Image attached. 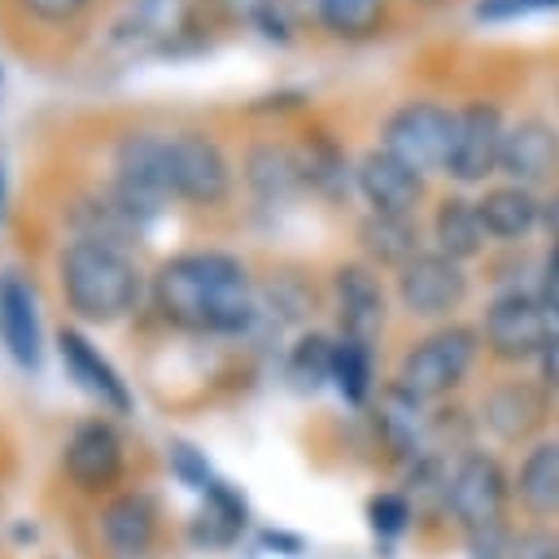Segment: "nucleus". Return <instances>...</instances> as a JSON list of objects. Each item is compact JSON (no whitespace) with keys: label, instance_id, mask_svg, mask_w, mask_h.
I'll list each match as a JSON object with an SVG mask.
<instances>
[{"label":"nucleus","instance_id":"obj_39","mask_svg":"<svg viewBox=\"0 0 559 559\" xmlns=\"http://www.w3.org/2000/svg\"><path fill=\"white\" fill-rule=\"evenodd\" d=\"M4 197H9V175H4V162H0V214H4Z\"/></svg>","mask_w":559,"mask_h":559},{"label":"nucleus","instance_id":"obj_37","mask_svg":"<svg viewBox=\"0 0 559 559\" xmlns=\"http://www.w3.org/2000/svg\"><path fill=\"white\" fill-rule=\"evenodd\" d=\"M542 227L550 231V240H559V183H555V192L542 201Z\"/></svg>","mask_w":559,"mask_h":559},{"label":"nucleus","instance_id":"obj_34","mask_svg":"<svg viewBox=\"0 0 559 559\" xmlns=\"http://www.w3.org/2000/svg\"><path fill=\"white\" fill-rule=\"evenodd\" d=\"M550 9H559V0H476V17L480 22H511V17L550 13Z\"/></svg>","mask_w":559,"mask_h":559},{"label":"nucleus","instance_id":"obj_9","mask_svg":"<svg viewBox=\"0 0 559 559\" xmlns=\"http://www.w3.org/2000/svg\"><path fill=\"white\" fill-rule=\"evenodd\" d=\"M502 135H507V118L498 109V100H467L454 109V140H450V157H445V170L454 183L472 188V183H485L489 175H498V162H502Z\"/></svg>","mask_w":559,"mask_h":559},{"label":"nucleus","instance_id":"obj_36","mask_svg":"<svg viewBox=\"0 0 559 559\" xmlns=\"http://www.w3.org/2000/svg\"><path fill=\"white\" fill-rule=\"evenodd\" d=\"M537 367H542V376H537V380H542L550 393H559V332H555V341L546 345V354L537 358Z\"/></svg>","mask_w":559,"mask_h":559},{"label":"nucleus","instance_id":"obj_4","mask_svg":"<svg viewBox=\"0 0 559 559\" xmlns=\"http://www.w3.org/2000/svg\"><path fill=\"white\" fill-rule=\"evenodd\" d=\"M480 354V332L467 328V323H441L432 328L428 336H419L402 362H397V389L411 393L415 402H441L445 393H454L472 362Z\"/></svg>","mask_w":559,"mask_h":559},{"label":"nucleus","instance_id":"obj_25","mask_svg":"<svg viewBox=\"0 0 559 559\" xmlns=\"http://www.w3.org/2000/svg\"><path fill=\"white\" fill-rule=\"evenodd\" d=\"M511 493L520 507L537 520H559V441H537L511 480Z\"/></svg>","mask_w":559,"mask_h":559},{"label":"nucleus","instance_id":"obj_7","mask_svg":"<svg viewBox=\"0 0 559 559\" xmlns=\"http://www.w3.org/2000/svg\"><path fill=\"white\" fill-rule=\"evenodd\" d=\"M450 140H454V109L441 100H428V96L393 105L389 118L380 122V148H389L419 175L445 170Z\"/></svg>","mask_w":559,"mask_h":559},{"label":"nucleus","instance_id":"obj_20","mask_svg":"<svg viewBox=\"0 0 559 559\" xmlns=\"http://www.w3.org/2000/svg\"><path fill=\"white\" fill-rule=\"evenodd\" d=\"M240 179L249 183V192L258 201H288L293 192L306 188L297 148L284 140H253L240 157Z\"/></svg>","mask_w":559,"mask_h":559},{"label":"nucleus","instance_id":"obj_6","mask_svg":"<svg viewBox=\"0 0 559 559\" xmlns=\"http://www.w3.org/2000/svg\"><path fill=\"white\" fill-rule=\"evenodd\" d=\"M511 480L502 463L485 450H467L450 463V489H445V515L467 533H498L507 515Z\"/></svg>","mask_w":559,"mask_h":559},{"label":"nucleus","instance_id":"obj_5","mask_svg":"<svg viewBox=\"0 0 559 559\" xmlns=\"http://www.w3.org/2000/svg\"><path fill=\"white\" fill-rule=\"evenodd\" d=\"M476 332H480V345H485L489 358L520 367V362L546 354V345L555 341L559 323L550 319V310L542 306L537 293L507 288V293H498V297L485 306Z\"/></svg>","mask_w":559,"mask_h":559},{"label":"nucleus","instance_id":"obj_8","mask_svg":"<svg viewBox=\"0 0 559 559\" xmlns=\"http://www.w3.org/2000/svg\"><path fill=\"white\" fill-rule=\"evenodd\" d=\"M61 472L66 480L87 493V498H109L127 472V441L118 432L114 419L105 415H92V419H79L66 437V450H61Z\"/></svg>","mask_w":559,"mask_h":559},{"label":"nucleus","instance_id":"obj_16","mask_svg":"<svg viewBox=\"0 0 559 559\" xmlns=\"http://www.w3.org/2000/svg\"><path fill=\"white\" fill-rule=\"evenodd\" d=\"M328 293H332V310H336L341 336L376 341V332L384 328V310H389L384 284H380L376 266H367V262H341V266H332Z\"/></svg>","mask_w":559,"mask_h":559},{"label":"nucleus","instance_id":"obj_18","mask_svg":"<svg viewBox=\"0 0 559 559\" xmlns=\"http://www.w3.org/2000/svg\"><path fill=\"white\" fill-rule=\"evenodd\" d=\"M0 345L22 371H39L44 323H39L35 288L22 271H0Z\"/></svg>","mask_w":559,"mask_h":559},{"label":"nucleus","instance_id":"obj_33","mask_svg":"<svg viewBox=\"0 0 559 559\" xmlns=\"http://www.w3.org/2000/svg\"><path fill=\"white\" fill-rule=\"evenodd\" d=\"M507 559H559V528H524L507 542Z\"/></svg>","mask_w":559,"mask_h":559},{"label":"nucleus","instance_id":"obj_21","mask_svg":"<svg viewBox=\"0 0 559 559\" xmlns=\"http://www.w3.org/2000/svg\"><path fill=\"white\" fill-rule=\"evenodd\" d=\"M354 240L362 249V262L376 271H402L406 262H415L419 249V223L402 218V214H362L354 227Z\"/></svg>","mask_w":559,"mask_h":559},{"label":"nucleus","instance_id":"obj_23","mask_svg":"<svg viewBox=\"0 0 559 559\" xmlns=\"http://www.w3.org/2000/svg\"><path fill=\"white\" fill-rule=\"evenodd\" d=\"M245 524H249V502L240 498L236 485L214 476L210 489L201 493V507H197V515L188 524V537L201 550H223L245 533Z\"/></svg>","mask_w":559,"mask_h":559},{"label":"nucleus","instance_id":"obj_17","mask_svg":"<svg viewBox=\"0 0 559 559\" xmlns=\"http://www.w3.org/2000/svg\"><path fill=\"white\" fill-rule=\"evenodd\" d=\"M57 358H61L66 376H70L87 397H96L105 411H114V415H127V411H131V389H127L122 371L92 345V336H87L83 328H74V323L57 328Z\"/></svg>","mask_w":559,"mask_h":559},{"label":"nucleus","instance_id":"obj_40","mask_svg":"<svg viewBox=\"0 0 559 559\" xmlns=\"http://www.w3.org/2000/svg\"><path fill=\"white\" fill-rule=\"evenodd\" d=\"M546 262H550V266H559V240L550 245V253H546Z\"/></svg>","mask_w":559,"mask_h":559},{"label":"nucleus","instance_id":"obj_19","mask_svg":"<svg viewBox=\"0 0 559 559\" xmlns=\"http://www.w3.org/2000/svg\"><path fill=\"white\" fill-rule=\"evenodd\" d=\"M476 210H480L485 236L498 245H520L533 227H542V197L524 183H511V179L489 183L476 197Z\"/></svg>","mask_w":559,"mask_h":559},{"label":"nucleus","instance_id":"obj_32","mask_svg":"<svg viewBox=\"0 0 559 559\" xmlns=\"http://www.w3.org/2000/svg\"><path fill=\"white\" fill-rule=\"evenodd\" d=\"M96 0H17V9L39 26H74Z\"/></svg>","mask_w":559,"mask_h":559},{"label":"nucleus","instance_id":"obj_12","mask_svg":"<svg viewBox=\"0 0 559 559\" xmlns=\"http://www.w3.org/2000/svg\"><path fill=\"white\" fill-rule=\"evenodd\" d=\"M96 537L109 559H148L162 537V502L148 489H118L96 511Z\"/></svg>","mask_w":559,"mask_h":559},{"label":"nucleus","instance_id":"obj_27","mask_svg":"<svg viewBox=\"0 0 559 559\" xmlns=\"http://www.w3.org/2000/svg\"><path fill=\"white\" fill-rule=\"evenodd\" d=\"M332 384H336V393L349 406H362L371 397V389H376V354H371V341L336 336V349H332Z\"/></svg>","mask_w":559,"mask_h":559},{"label":"nucleus","instance_id":"obj_42","mask_svg":"<svg viewBox=\"0 0 559 559\" xmlns=\"http://www.w3.org/2000/svg\"><path fill=\"white\" fill-rule=\"evenodd\" d=\"M555 105H559V83H555Z\"/></svg>","mask_w":559,"mask_h":559},{"label":"nucleus","instance_id":"obj_14","mask_svg":"<svg viewBox=\"0 0 559 559\" xmlns=\"http://www.w3.org/2000/svg\"><path fill=\"white\" fill-rule=\"evenodd\" d=\"M546 419H550V389L542 380L511 376V380L489 384L480 397V424L507 445L528 441Z\"/></svg>","mask_w":559,"mask_h":559},{"label":"nucleus","instance_id":"obj_3","mask_svg":"<svg viewBox=\"0 0 559 559\" xmlns=\"http://www.w3.org/2000/svg\"><path fill=\"white\" fill-rule=\"evenodd\" d=\"M109 192L144 227L175 201L170 183V131H127L109 153Z\"/></svg>","mask_w":559,"mask_h":559},{"label":"nucleus","instance_id":"obj_22","mask_svg":"<svg viewBox=\"0 0 559 559\" xmlns=\"http://www.w3.org/2000/svg\"><path fill=\"white\" fill-rule=\"evenodd\" d=\"M284 4L293 9V17H310L319 31L345 44L380 35L389 17V0H284Z\"/></svg>","mask_w":559,"mask_h":559},{"label":"nucleus","instance_id":"obj_31","mask_svg":"<svg viewBox=\"0 0 559 559\" xmlns=\"http://www.w3.org/2000/svg\"><path fill=\"white\" fill-rule=\"evenodd\" d=\"M314 306V288H306L301 275H275L271 280V314L280 310V319H301Z\"/></svg>","mask_w":559,"mask_h":559},{"label":"nucleus","instance_id":"obj_13","mask_svg":"<svg viewBox=\"0 0 559 559\" xmlns=\"http://www.w3.org/2000/svg\"><path fill=\"white\" fill-rule=\"evenodd\" d=\"M354 188L371 214H402V218H415V210L424 205V192H428L424 175L380 144L354 162Z\"/></svg>","mask_w":559,"mask_h":559},{"label":"nucleus","instance_id":"obj_11","mask_svg":"<svg viewBox=\"0 0 559 559\" xmlns=\"http://www.w3.org/2000/svg\"><path fill=\"white\" fill-rule=\"evenodd\" d=\"M467 271L463 262L437 253V249H424L415 262H406L397 271V301L411 319H450L463 301H467Z\"/></svg>","mask_w":559,"mask_h":559},{"label":"nucleus","instance_id":"obj_10","mask_svg":"<svg viewBox=\"0 0 559 559\" xmlns=\"http://www.w3.org/2000/svg\"><path fill=\"white\" fill-rule=\"evenodd\" d=\"M170 183L175 201L223 205L231 197V162L210 131H170Z\"/></svg>","mask_w":559,"mask_h":559},{"label":"nucleus","instance_id":"obj_15","mask_svg":"<svg viewBox=\"0 0 559 559\" xmlns=\"http://www.w3.org/2000/svg\"><path fill=\"white\" fill-rule=\"evenodd\" d=\"M498 175H507L511 183H524V188L559 179V127L542 114H524V118L507 122Z\"/></svg>","mask_w":559,"mask_h":559},{"label":"nucleus","instance_id":"obj_43","mask_svg":"<svg viewBox=\"0 0 559 559\" xmlns=\"http://www.w3.org/2000/svg\"><path fill=\"white\" fill-rule=\"evenodd\" d=\"M0 524H4V520H0Z\"/></svg>","mask_w":559,"mask_h":559},{"label":"nucleus","instance_id":"obj_38","mask_svg":"<svg viewBox=\"0 0 559 559\" xmlns=\"http://www.w3.org/2000/svg\"><path fill=\"white\" fill-rule=\"evenodd\" d=\"M262 542H266V546H284V550H293V555L301 550V537H288V533H262Z\"/></svg>","mask_w":559,"mask_h":559},{"label":"nucleus","instance_id":"obj_24","mask_svg":"<svg viewBox=\"0 0 559 559\" xmlns=\"http://www.w3.org/2000/svg\"><path fill=\"white\" fill-rule=\"evenodd\" d=\"M432 245H437V253H445L454 262H472L485 253L489 236H485V223H480V210L472 197L445 192L432 205Z\"/></svg>","mask_w":559,"mask_h":559},{"label":"nucleus","instance_id":"obj_1","mask_svg":"<svg viewBox=\"0 0 559 559\" xmlns=\"http://www.w3.org/2000/svg\"><path fill=\"white\" fill-rule=\"evenodd\" d=\"M153 310L192 336H240L258 323V293L245 258L227 249H183L148 280Z\"/></svg>","mask_w":559,"mask_h":559},{"label":"nucleus","instance_id":"obj_29","mask_svg":"<svg viewBox=\"0 0 559 559\" xmlns=\"http://www.w3.org/2000/svg\"><path fill=\"white\" fill-rule=\"evenodd\" d=\"M411 520H415V507H411L406 493L384 489V493H371V498H367V524H371V533H380V537H402V533L411 528Z\"/></svg>","mask_w":559,"mask_h":559},{"label":"nucleus","instance_id":"obj_28","mask_svg":"<svg viewBox=\"0 0 559 559\" xmlns=\"http://www.w3.org/2000/svg\"><path fill=\"white\" fill-rule=\"evenodd\" d=\"M332 349H336V336H323V332H301L288 354H284V376L297 393H319L328 380H332Z\"/></svg>","mask_w":559,"mask_h":559},{"label":"nucleus","instance_id":"obj_30","mask_svg":"<svg viewBox=\"0 0 559 559\" xmlns=\"http://www.w3.org/2000/svg\"><path fill=\"white\" fill-rule=\"evenodd\" d=\"M170 472H175L179 485H188V489H197V493H205L210 480H214L205 454H201L192 441H170Z\"/></svg>","mask_w":559,"mask_h":559},{"label":"nucleus","instance_id":"obj_35","mask_svg":"<svg viewBox=\"0 0 559 559\" xmlns=\"http://www.w3.org/2000/svg\"><path fill=\"white\" fill-rule=\"evenodd\" d=\"M537 297H542V306L550 310V319L559 323V266H550V262H542V280H537Z\"/></svg>","mask_w":559,"mask_h":559},{"label":"nucleus","instance_id":"obj_26","mask_svg":"<svg viewBox=\"0 0 559 559\" xmlns=\"http://www.w3.org/2000/svg\"><path fill=\"white\" fill-rule=\"evenodd\" d=\"M293 148H297V162H301V183H306L310 192L341 197V192L349 188L354 166H349V157H345V148H341V140H336L332 131L310 127Z\"/></svg>","mask_w":559,"mask_h":559},{"label":"nucleus","instance_id":"obj_41","mask_svg":"<svg viewBox=\"0 0 559 559\" xmlns=\"http://www.w3.org/2000/svg\"><path fill=\"white\" fill-rule=\"evenodd\" d=\"M0 87H4V66H0Z\"/></svg>","mask_w":559,"mask_h":559},{"label":"nucleus","instance_id":"obj_2","mask_svg":"<svg viewBox=\"0 0 559 559\" xmlns=\"http://www.w3.org/2000/svg\"><path fill=\"white\" fill-rule=\"evenodd\" d=\"M57 288L79 323L109 328L127 319L144 297V271L122 245L74 236L57 253Z\"/></svg>","mask_w":559,"mask_h":559}]
</instances>
